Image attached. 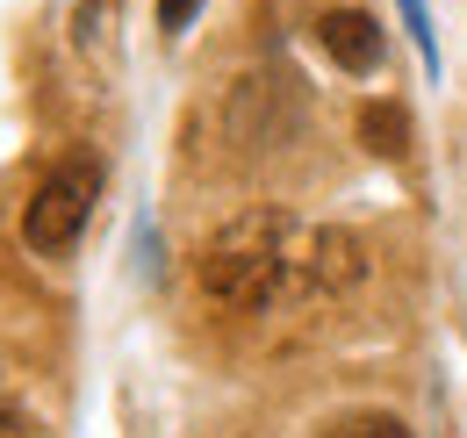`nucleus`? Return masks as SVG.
Segmentation results:
<instances>
[{
  "label": "nucleus",
  "mask_w": 467,
  "mask_h": 438,
  "mask_svg": "<svg viewBox=\"0 0 467 438\" xmlns=\"http://www.w3.org/2000/svg\"><path fill=\"white\" fill-rule=\"evenodd\" d=\"M94 194H101V165L94 159H58L36 180L29 209H22V245L44 252V259L72 252L79 230H87V216H94Z\"/></svg>",
  "instance_id": "obj_2"
},
{
  "label": "nucleus",
  "mask_w": 467,
  "mask_h": 438,
  "mask_svg": "<svg viewBox=\"0 0 467 438\" xmlns=\"http://www.w3.org/2000/svg\"><path fill=\"white\" fill-rule=\"evenodd\" d=\"M403 7V22H410V36H417V57L439 72V36H431V15H424V0H396Z\"/></svg>",
  "instance_id": "obj_6"
},
{
  "label": "nucleus",
  "mask_w": 467,
  "mask_h": 438,
  "mask_svg": "<svg viewBox=\"0 0 467 438\" xmlns=\"http://www.w3.org/2000/svg\"><path fill=\"white\" fill-rule=\"evenodd\" d=\"M359 137H367V151L403 159V151H410V115L396 109V101H374V109L359 115Z\"/></svg>",
  "instance_id": "obj_4"
},
{
  "label": "nucleus",
  "mask_w": 467,
  "mask_h": 438,
  "mask_svg": "<svg viewBox=\"0 0 467 438\" xmlns=\"http://www.w3.org/2000/svg\"><path fill=\"white\" fill-rule=\"evenodd\" d=\"M324 438H410L403 417H389V410H352L338 424H324Z\"/></svg>",
  "instance_id": "obj_5"
},
{
  "label": "nucleus",
  "mask_w": 467,
  "mask_h": 438,
  "mask_svg": "<svg viewBox=\"0 0 467 438\" xmlns=\"http://www.w3.org/2000/svg\"><path fill=\"white\" fill-rule=\"evenodd\" d=\"M202 287L223 309H266L281 295L317 287V230H295L281 209H244L202 252Z\"/></svg>",
  "instance_id": "obj_1"
},
{
  "label": "nucleus",
  "mask_w": 467,
  "mask_h": 438,
  "mask_svg": "<svg viewBox=\"0 0 467 438\" xmlns=\"http://www.w3.org/2000/svg\"><path fill=\"white\" fill-rule=\"evenodd\" d=\"M317 51L331 57L338 72L367 79V72H381V22H374L367 7H331V15L317 22Z\"/></svg>",
  "instance_id": "obj_3"
},
{
  "label": "nucleus",
  "mask_w": 467,
  "mask_h": 438,
  "mask_svg": "<svg viewBox=\"0 0 467 438\" xmlns=\"http://www.w3.org/2000/svg\"><path fill=\"white\" fill-rule=\"evenodd\" d=\"M194 7H202V0H159V29H166V36H180V29L194 22Z\"/></svg>",
  "instance_id": "obj_7"
},
{
  "label": "nucleus",
  "mask_w": 467,
  "mask_h": 438,
  "mask_svg": "<svg viewBox=\"0 0 467 438\" xmlns=\"http://www.w3.org/2000/svg\"><path fill=\"white\" fill-rule=\"evenodd\" d=\"M0 438H36V424H29L22 410H0Z\"/></svg>",
  "instance_id": "obj_8"
}]
</instances>
